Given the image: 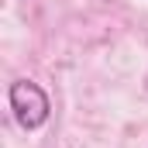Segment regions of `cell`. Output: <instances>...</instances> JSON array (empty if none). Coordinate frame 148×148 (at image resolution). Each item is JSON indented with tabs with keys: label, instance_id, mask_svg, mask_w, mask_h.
<instances>
[{
	"label": "cell",
	"instance_id": "cell-1",
	"mask_svg": "<svg viewBox=\"0 0 148 148\" xmlns=\"http://www.w3.org/2000/svg\"><path fill=\"white\" fill-rule=\"evenodd\" d=\"M7 97H10V110H14V117H17L21 127L35 131V127H41L48 121V97H45V90L38 83L17 79V83H10V93Z\"/></svg>",
	"mask_w": 148,
	"mask_h": 148
}]
</instances>
